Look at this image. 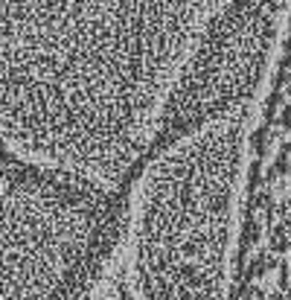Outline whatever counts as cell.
Returning a JSON list of instances; mask_svg holds the SVG:
<instances>
[{
    "label": "cell",
    "mask_w": 291,
    "mask_h": 300,
    "mask_svg": "<svg viewBox=\"0 0 291 300\" xmlns=\"http://www.w3.org/2000/svg\"><path fill=\"white\" fill-rule=\"evenodd\" d=\"M227 0H3V134L114 187L152 143Z\"/></svg>",
    "instance_id": "1"
},
{
    "label": "cell",
    "mask_w": 291,
    "mask_h": 300,
    "mask_svg": "<svg viewBox=\"0 0 291 300\" xmlns=\"http://www.w3.org/2000/svg\"><path fill=\"white\" fill-rule=\"evenodd\" d=\"M245 126V102L224 108L172 143L140 178L125 239L140 300L224 298Z\"/></svg>",
    "instance_id": "2"
},
{
    "label": "cell",
    "mask_w": 291,
    "mask_h": 300,
    "mask_svg": "<svg viewBox=\"0 0 291 300\" xmlns=\"http://www.w3.org/2000/svg\"><path fill=\"white\" fill-rule=\"evenodd\" d=\"M6 175V300H47L93 230V181Z\"/></svg>",
    "instance_id": "3"
}]
</instances>
